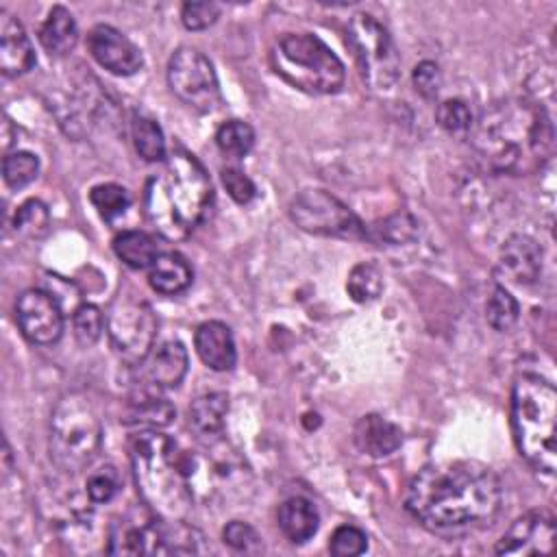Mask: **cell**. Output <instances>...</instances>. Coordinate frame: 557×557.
I'll use <instances>...</instances> for the list:
<instances>
[{
  "mask_svg": "<svg viewBox=\"0 0 557 557\" xmlns=\"http://www.w3.org/2000/svg\"><path fill=\"white\" fill-rule=\"evenodd\" d=\"M503 503L498 476L479 461H450L420 470L405 494L407 511L429 531L466 533L490 524Z\"/></svg>",
  "mask_w": 557,
  "mask_h": 557,
  "instance_id": "6da1fadb",
  "label": "cell"
},
{
  "mask_svg": "<svg viewBox=\"0 0 557 557\" xmlns=\"http://www.w3.org/2000/svg\"><path fill=\"white\" fill-rule=\"evenodd\" d=\"M472 141L490 170L522 174L542 168L550 157L553 124L540 104L505 100L474 122Z\"/></svg>",
  "mask_w": 557,
  "mask_h": 557,
  "instance_id": "7a4b0ae2",
  "label": "cell"
},
{
  "mask_svg": "<svg viewBox=\"0 0 557 557\" xmlns=\"http://www.w3.org/2000/svg\"><path fill=\"white\" fill-rule=\"evenodd\" d=\"M213 185L202 163L176 148L159 174L150 176L144 191V215L165 239H185L209 213Z\"/></svg>",
  "mask_w": 557,
  "mask_h": 557,
  "instance_id": "3957f363",
  "label": "cell"
},
{
  "mask_svg": "<svg viewBox=\"0 0 557 557\" xmlns=\"http://www.w3.org/2000/svg\"><path fill=\"white\" fill-rule=\"evenodd\" d=\"M128 453L144 505L165 522L183 520L191 505V490L176 444L157 429H141L131 437Z\"/></svg>",
  "mask_w": 557,
  "mask_h": 557,
  "instance_id": "277c9868",
  "label": "cell"
},
{
  "mask_svg": "<svg viewBox=\"0 0 557 557\" xmlns=\"http://www.w3.org/2000/svg\"><path fill=\"white\" fill-rule=\"evenodd\" d=\"M557 392L537 374H520L511 387L513 440L527 463L544 474L555 472Z\"/></svg>",
  "mask_w": 557,
  "mask_h": 557,
  "instance_id": "5b68a950",
  "label": "cell"
},
{
  "mask_svg": "<svg viewBox=\"0 0 557 557\" xmlns=\"http://www.w3.org/2000/svg\"><path fill=\"white\" fill-rule=\"evenodd\" d=\"M274 72L307 94H335L344 85V63L311 33H287L270 52Z\"/></svg>",
  "mask_w": 557,
  "mask_h": 557,
  "instance_id": "8992f818",
  "label": "cell"
},
{
  "mask_svg": "<svg viewBox=\"0 0 557 557\" xmlns=\"http://www.w3.org/2000/svg\"><path fill=\"white\" fill-rule=\"evenodd\" d=\"M102 442V424L83 394H65L50 416V459L67 474L85 470Z\"/></svg>",
  "mask_w": 557,
  "mask_h": 557,
  "instance_id": "52a82bcc",
  "label": "cell"
},
{
  "mask_svg": "<svg viewBox=\"0 0 557 557\" xmlns=\"http://www.w3.org/2000/svg\"><path fill=\"white\" fill-rule=\"evenodd\" d=\"M346 41L355 52L368 89L389 91L400 76V57L387 28L370 13H357L346 28Z\"/></svg>",
  "mask_w": 557,
  "mask_h": 557,
  "instance_id": "ba28073f",
  "label": "cell"
},
{
  "mask_svg": "<svg viewBox=\"0 0 557 557\" xmlns=\"http://www.w3.org/2000/svg\"><path fill=\"white\" fill-rule=\"evenodd\" d=\"M107 335L115 355L137 366L154 348L157 318L152 307L126 292H120L107 313Z\"/></svg>",
  "mask_w": 557,
  "mask_h": 557,
  "instance_id": "9c48e42d",
  "label": "cell"
},
{
  "mask_svg": "<svg viewBox=\"0 0 557 557\" xmlns=\"http://www.w3.org/2000/svg\"><path fill=\"white\" fill-rule=\"evenodd\" d=\"M292 222L311 235L361 239L366 226L339 198L324 189H302L289 202Z\"/></svg>",
  "mask_w": 557,
  "mask_h": 557,
  "instance_id": "30bf717a",
  "label": "cell"
},
{
  "mask_svg": "<svg viewBox=\"0 0 557 557\" xmlns=\"http://www.w3.org/2000/svg\"><path fill=\"white\" fill-rule=\"evenodd\" d=\"M168 85L183 104L200 113L213 111L222 100L213 63L189 46L174 50L170 57Z\"/></svg>",
  "mask_w": 557,
  "mask_h": 557,
  "instance_id": "8fae6325",
  "label": "cell"
},
{
  "mask_svg": "<svg viewBox=\"0 0 557 557\" xmlns=\"http://www.w3.org/2000/svg\"><path fill=\"white\" fill-rule=\"evenodd\" d=\"M165 529L154 511L131 509L109 529L111 555H165Z\"/></svg>",
  "mask_w": 557,
  "mask_h": 557,
  "instance_id": "7c38bea8",
  "label": "cell"
},
{
  "mask_svg": "<svg viewBox=\"0 0 557 557\" xmlns=\"http://www.w3.org/2000/svg\"><path fill=\"white\" fill-rule=\"evenodd\" d=\"M15 320L22 335L37 346H50L63 335V311L46 289H26L15 302Z\"/></svg>",
  "mask_w": 557,
  "mask_h": 557,
  "instance_id": "4fadbf2b",
  "label": "cell"
},
{
  "mask_svg": "<svg viewBox=\"0 0 557 557\" xmlns=\"http://www.w3.org/2000/svg\"><path fill=\"white\" fill-rule=\"evenodd\" d=\"M87 48L98 65L115 76H131L144 65L139 48L124 33L109 24H98L89 30Z\"/></svg>",
  "mask_w": 557,
  "mask_h": 557,
  "instance_id": "5bb4252c",
  "label": "cell"
},
{
  "mask_svg": "<svg viewBox=\"0 0 557 557\" xmlns=\"http://www.w3.org/2000/svg\"><path fill=\"white\" fill-rule=\"evenodd\" d=\"M555 544V520L544 511L520 516L498 540V555H548Z\"/></svg>",
  "mask_w": 557,
  "mask_h": 557,
  "instance_id": "9a60e30c",
  "label": "cell"
},
{
  "mask_svg": "<svg viewBox=\"0 0 557 557\" xmlns=\"http://www.w3.org/2000/svg\"><path fill=\"white\" fill-rule=\"evenodd\" d=\"M498 272L516 285H531L542 272V248L540 244L522 233L505 239L498 257Z\"/></svg>",
  "mask_w": 557,
  "mask_h": 557,
  "instance_id": "2e32d148",
  "label": "cell"
},
{
  "mask_svg": "<svg viewBox=\"0 0 557 557\" xmlns=\"http://www.w3.org/2000/svg\"><path fill=\"white\" fill-rule=\"evenodd\" d=\"M139 366L144 368V381L154 389L176 387L189 368L187 348L178 339H168L152 348Z\"/></svg>",
  "mask_w": 557,
  "mask_h": 557,
  "instance_id": "e0dca14e",
  "label": "cell"
},
{
  "mask_svg": "<svg viewBox=\"0 0 557 557\" xmlns=\"http://www.w3.org/2000/svg\"><path fill=\"white\" fill-rule=\"evenodd\" d=\"M35 65L30 39L11 13L0 11V70L4 76H22Z\"/></svg>",
  "mask_w": 557,
  "mask_h": 557,
  "instance_id": "ac0fdd59",
  "label": "cell"
},
{
  "mask_svg": "<svg viewBox=\"0 0 557 557\" xmlns=\"http://www.w3.org/2000/svg\"><path fill=\"white\" fill-rule=\"evenodd\" d=\"M194 346L200 361L215 372H224L235 366V359H237L235 339L231 329L224 322H218V320L202 322L194 333Z\"/></svg>",
  "mask_w": 557,
  "mask_h": 557,
  "instance_id": "d6986e66",
  "label": "cell"
},
{
  "mask_svg": "<svg viewBox=\"0 0 557 557\" xmlns=\"http://www.w3.org/2000/svg\"><path fill=\"white\" fill-rule=\"evenodd\" d=\"M355 444L370 457H387L403 444V431L379 413H368L355 424Z\"/></svg>",
  "mask_w": 557,
  "mask_h": 557,
  "instance_id": "ffe728a7",
  "label": "cell"
},
{
  "mask_svg": "<svg viewBox=\"0 0 557 557\" xmlns=\"http://www.w3.org/2000/svg\"><path fill=\"white\" fill-rule=\"evenodd\" d=\"M228 396L224 392H205L189 405V429L198 440H218L224 431Z\"/></svg>",
  "mask_w": 557,
  "mask_h": 557,
  "instance_id": "44dd1931",
  "label": "cell"
},
{
  "mask_svg": "<svg viewBox=\"0 0 557 557\" xmlns=\"http://www.w3.org/2000/svg\"><path fill=\"white\" fill-rule=\"evenodd\" d=\"M278 529L281 533L292 542V544H305L311 540L320 527V516L313 507L311 500L302 496L287 498L276 513Z\"/></svg>",
  "mask_w": 557,
  "mask_h": 557,
  "instance_id": "7402d4cb",
  "label": "cell"
},
{
  "mask_svg": "<svg viewBox=\"0 0 557 557\" xmlns=\"http://www.w3.org/2000/svg\"><path fill=\"white\" fill-rule=\"evenodd\" d=\"M194 272L189 263L176 252H163L154 259L148 272V283L157 294L176 296L191 285Z\"/></svg>",
  "mask_w": 557,
  "mask_h": 557,
  "instance_id": "603a6c76",
  "label": "cell"
},
{
  "mask_svg": "<svg viewBox=\"0 0 557 557\" xmlns=\"http://www.w3.org/2000/svg\"><path fill=\"white\" fill-rule=\"evenodd\" d=\"M39 41L54 57L72 52L78 41V26L74 15L61 4L52 7L39 28Z\"/></svg>",
  "mask_w": 557,
  "mask_h": 557,
  "instance_id": "cb8c5ba5",
  "label": "cell"
},
{
  "mask_svg": "<svg viewBox=\"0 0 557 557\" xmlns=\"http://www.w3.org/2000/svg\"><path fill=\"white\" fill-rule=\"evenodd\" d=\"M113 250L115 255L133 270H144L154 263L157 255V244L154 239L144 233V231H122L113 239Z\"/></svg>",
  "mask_w": 557,
  "mask_h": 557,
  "instance_id": "d4e9b609",
  "label": "cell"
},
{
  "mask_svg": "<svg viewBox=\"0 0 557 557\" xmlns=\"http://www.w3.org/2000/svg\"><path fill=\"white\" fill-rule=\"evenodd\" d=\"M172 418L174 407L165 398H159L152 392H144L139 398L131 400V411L124 422L139 429H163L172 422Z\"/></svg>",
  "mask_w": 557,
  "mask_h": 557,
  "instance_id": "484cf974",
  "label": "cell"
},
{
  "mask_svg": "<svg viewBox=\"0 0 557 557\" xmlns=\"http://www.w3.org/2000/svg\"><path fill=\"white\" fill-rule=\"evenodd\" d=\"M131 133H133L135 150L139 152L141 159H146V161H163L168 157L163 131H161V126L152 117L135 115L133 124H131Z\"/></svg>",
  "mask_w": 557,
  "mask_h": 557,
  "instance_id": "4316f807",
  "label": "cell"
},
{
  "mask_svg": "<svg viewBox=\"0 0 557 557\" xmlns=\"http://www.w3.org/2000/svg\"><path fill=\"white\" fill-rule=\"evenodd\" d=\"M346 292L355 302L376 300L383 292V272L376 263L361 261L357 263L346 278Z\"/></svg>",
  "mask_w": 557,
  "mask_h": 557,
  "instance_id": "83f0119b",
  "label": "cell"
},
{
  "mask_svg": "<svg viewBox=\"0 0 557 557\" xmlns=\"http://www.w3.org/2000/svg\"><path fill=\"white\" fill-rule=\"evenodd\" d=\"M215 144H218L222 154L233 157V159H242L255 146V131L244 120H228L218 128Z\"/></svg>",
  "mask_w": 557,
  "mask_h": 557,
  "instance_id": "f1b7e54d",
  "label": "cell"
},
{
  "mask_svg": "<svg viewBox=\"0 0 557 557\" xmlns=\"http://www.w3.org/2000/svg\"><path fill=\"white\" fill-rule=\"evenodd\" d=\"M89 202L94 205V209L98 211V215L102 220L111 222V220L120 218L128 209L131 196L117 183H100V185H94L89 189Z\"/></svg>",
  "mask_w": 557,
  "mask_h": 557,
  "instance_id": "f546056e",
  "label": "cell"
},
{
  "mask_svg": "<svg viewBox=\"0 0 557 557\" xmlns=\"http://www.w3.org/2000/svg\"><path fill=\"white\" fill-rule=\"evenodd\" d=\"M48 226H50V211L37 198L22 202L13 215L15 233L22 237H28V239H37V237L46 235Z\"/></svg>",
  "mask_w": 557,
  "mask_h": 557,
  "instance_id": "4dcf8cb0",
  "label": "cell"
},
{
  "mask_svg": "<svg viewBox=\"0 0 557 557\" xmlns=\"http://www.w3.org/2000/svg\"><path fill=\"white\" fill-rule=\"evenodd\" d=\"M518 300L505 289V287H494L487 302H485V320L494 331H509L518 322Z\"/></svg>",
  "mask_w": 557,
  "mask_h": 557,
  "instance_id": "1f68e13d",
  "label": "cell"
},
{
  "mask_svg": "<svg viewBox=\"0 0 557 557\" xmlns=\"http://www.w3.org/2000/svg\"><path fill=\"white\" fill-rule=\"evenodd\" d=\"M39 174V159L28 150L9 152L2 161V176L4 183L13 189H20L35 181Z\"/></svg>",
  "mask_w": 557,
  "mask_h": 557,
  "instance_id": "d6a6232c",
  "label": "cell"
},
{
  "mask_svg": "<svg viewBox=\"0 0 557 557\" xmlns=\"http://www.w3.org/2000/svg\"><path fill=\"white\" fill-rule=\"evenodd\" d=\"M418 231L416 220L409 213H396L385 218L383 222H376L366 237H372L374 242H387V244H403L413 239Z\"/></svg>",
  "mask_w": 557,
  "mask_h": 557,
  "instance_id": "836d02e7",
  "label": "cell"
},
{
  "mask_svg": "<svg viewBox=\"0 0 557 557\" xmlns=\"http://www.w3.org/2000/svg\"><path fill=\"white\" fill-rule=\"evenodd\" d=\"M435 117H437V124L450 133V135H466L472 131L474 126V117H472V111L468 109V104L459 98H450V100H444L437 104V111H435Z\"/></svg>",
  "mask_w": 557,
  "mask_h": 557,
  "instance_id": "e575fe53",
  "label": "cell"
},
{
  "mask_svg": "<svg viewBox=\"0 0 557 557\" xmlns=\"http://www.w3.org/2000/svg\"><path fill=\"white\" fill-rule=\"evenodd\" d=\"M72 324H74V335L78 339V344L83 346H91L100 339L102 329L107 326V318L102 315V311L96 305H81L76 307L74 315H72Z\"/></svg>",
  "mask_w": 557,
  "mask_h": 557,
  "instance_id": "d590c367",
  "label": "cell"
},
{
  "mask_svg": "<svg viewBox=\"0 0 557 557\" xmlns=\"http://www.w3.org/2000/svg\"><path fill=\"white\" fill-rule=\"evenodd\" d=\"M120 490V476L113 466H102L87 476L85 492L91 503H109Z\"/></svg>",
  "mask_w": 557,
  "mask_h": 557,
  "instance_id": "8d00e7d4",
  "label": "cell"
},
{
  "mask_svg": "<svg viewBox=\"0 0 557 557\" xmlns=\"http://www.w3.org/2000/svg\"><path fill=\"white\" fill-rule=\"evenodd\" d=\"M368 548V537L361 529L352 527V524H342L333 531L331 542H329V550L337 557H352V555H361Z\"/></svg>",
  "mask_w": 557,
  "mask_h": 557,
  "instance_id": "74e56055",
  "label": "cell"
},
{
  "mask_svg": "<svg viewBox=\"0 0 557 557\" xmlns=\"http://www.w3.org/2000/svg\"><path fill=\"white\" fill-rule=\"evenodd\" d=\"M222 540L233 550H242V553H257V550H261L259 533L248 522H242V520H231L224 527V531H222Z\"/></svg>",
  "mask_w": 557,
  "mask_h": 557,
  "instance_id": "f35d334b",
  "label": "cell"
},
{
  "mask_svg": "<svg viewBox=\"0 0 557 557\" xmlns=\"http://www.w3.org/2000/svg\"><path fill=\"white\" fill-rule=\"evenodd\" d=\"M220 17V7L215 2H185L181 9V20L187 30L209 28Z\"/></svg>",
  "mask_w": 557,
  "mask_h": 557,
  "instance_id": "ab89813d",
  "label": "cell"
},
{
  "mask_svg": "<svg viewBox=\"0 0 557 557\" xmlns=\"http://www.w3.org/2000/svg\"><path fill=\"white\" fill-rule=\"evenodd\" d=\"M411 81H413L416 91H418L422 98H426V100L435 98V96L440 94V89H442V72H440L437 63H433V61H422V63H418V65L413 67Z\"/></svg>",
  "mask_w": 557,
  "mask_h": 557,
  "instance_id": "60d3db41",
  "label": "cell"
},
{
  "mask_svg": "<svg viewBox=\"0 0 557 557\" xmlns=\"http://www.w3.org/2000/svg\"><path fill=\"white\" fill-rule=\"evenodd\" d=\"M220 176H222V185L226 187L228 196H231L235 202L246 205V202H250V200L255 198L257 187H255V183H252L242 170H237V168H224V170L220 172Z\"/></svg>",
  "mask_w": 557,
  "mask_h": 557,
  "instance_id": "b9f144b4",
  "label": "cell"
}]
</instances>
